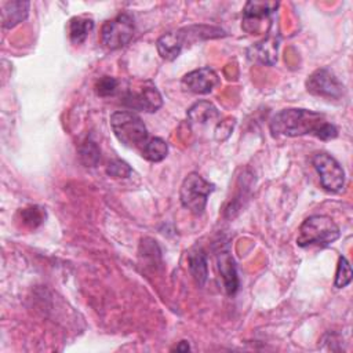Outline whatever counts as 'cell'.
<instances>
[{"label": "cell", "instance_id": "cell-1", "mask_svg": "<svg viewBox=\"0 0 353 353\" xmlns=\"http://www.w3.org/2000/svg\"><path fill=\"white\" fill-rule=\"evenodd\" d=\"M273 135L299 137L313 134L321 141H330L338 137V130L328 123L321 113L307 109H283L277 112L269 123Z\"/></svg>", "mask_w": 353, "mask_h": 353}, {"label": "cell", "instance_id": "cell-2", "mask_svg": "<svg viewBox=\"0 0 353 353\" xmlns=\"http://www.w3.org/2000/svg\"><path fill=\"white\" fill-rule=\"evenodd\" d=\"M341 236L338 225L327 215H312L306 218L296 237V244L299 247L320 245L325 247L332 244Z\"/></svg>", "mask_w": 353, "mask_h": 353}, {"label": "cell", "instance_id": "cell-3", "mask_svg": "<svg viewBox=\"0 0 353 353\" xmlns=\"http://www.w3.org/2000/svg\"><path fill=\"white\" fill-rule=\"evenodd\" d=\"M110 125L116 138L128 148L142 150L149 139L148 128L142 119L130 110H119L110 116Z\"/></svg>", "mask_w": 353, "mask_h": 353}, {"label": "cell", "instance_id": "cell-4", "mask_svg": "<svg viewBox=\"0 0 353 353\" xmlns=\"http://www.w3.org/2000/svg\"><path fill=\"white\" fill-rule=\"evenodd\" d=\"M215 185L205 181L197 172H190L183 179L179 189L181 204L194 215H201L207 205L208 196L214 192Z\"/></svg>", "mask_w": 353, "mask_h": 353}, {"label": "cell", "instance_id": "cell-5", "mask_svg": "<svg viewBox=\"0 0 353 353\" xmlns=\"http://www.w3.org/2000/svg\"><path fill=\"white\" fill-rule=\"evenodd\" d=\"M121 103L132 110L153 113L163 105V98L156 85L146 80L135 87H128L121 95Z\"/></svg>", "mask_w": 353, "mask_h": 353}, {"label": "cell", "instance_id": "cell-6", "mask_svg": "<svg viewBox=\"0 0 353 353\" xmlns=\"http://www.w3.org/2000/svg\"><path fill=\"white\" fill-rule=\"evenodd\" d=\"M135 32L134 19L130 14L121 12L103 23L101 29L102 43L109 50H117L130 43Z\"/></svg>", "mask_w": 353, "mask_h": 353}, {"label": "cell", "instance_id": "cell-7", "mask_svg": "<svg viewBox=\"0 0 353 353\" xmlns=\"http://www.w3.org/2000/svg\"><path fill=\"white\" fill-rule=\"evenodd\" d=\"M312 163L320 176L321 186L332 193L339 192L345 185V171L342 165L328 153H316Z\"/></svg>", "mask_w": 353, "mask_h": 353}, {"label": "cell", "instance_id": "cell-8", "mask_svg": "<svg viewBox=\"0 0 353 353\" xmlns=\"http://www.w3.org/2000/svg\"><path fill=\"white\" fill-rule=\"evenodd\" d=\"M306 90L317 97L339 99L343 95V85L327 68L314 70L306 80Z\"/></svg>", "mask_w": 353, "mask_h": 353}, {"label": "cell", "instance_id": "cell-9", "mask_svg": "<svg viewBox=\"0 0 353 353\" xmlns=\"http://www.w3.org/2000/svg\"><path fill=\"white\" fill-rule=\"evenodd\" d=\"M277 1H248L243 11L241 28L247 33H258L263 26V21H269L270 15L277 10Z\"/></svg>", "mask_w": 353, "mask_h": 353}, {"label": "cell", "instance_id": "cell-10", "mask_svg": "<svg viewBox=\"0 0 353 353\" xmlns=\"http://www.w3.org/2000/svg\"><path fill=\"white\" fill-rule=\"evenodd\" d=\"M181 84L186 91L193 94H208L219 84V77L214 69L200 68L186 73Z\"/></svg>", "mask_w": 353, "mask_h": 353}, {"label": "cell", "instance_id": "cell-11", "mask_svg": "<svg viewBox=\"0 0 353 353\" xmlns=\"http://www.w3.org/2000/svg\"><path fill=\"white\" fill-rule=\"evenodd\" d=\"M216 265L219 274L223 281V287L228 295L236 294L239 290V277H237V270L234 265V259L229 251V247H219L216 251Z\"/></svg>", "mask_w": 353, "mask_h": 353}, {"label": "cell", "instance_id": "cell-12", "mask_svg": "<svg viewBox=\"0 0 353 353\" xmlns=\"http://www.w3.org/2000/svg\"><path fill=\"white\" fill-rule=\"evenodd\" d=\"M29 1H7L1 7V23L3 28L10 29L21 23L28 18Z\"/></svg>", "mask_w": 353, "mask_h": 353}, {"label": "cell", "instance_id": "cell-13", "mask_svg": "<svg viewBox=\"0 0 353 353\" xmlns=\"http://www.w3.org/2000/svg\"><path fill=\"white\" fill-rule=\"evenodd\" d=\"M185 46L183 39L181 36V32H168L159 37L156 47L160 54V57L165 61H174L182 51V47Z\"/></svg>", "mask_w": 353, "mask_h": 353}, {"label": "cell", "instance_id": "cell-14", "mask_svg": "<svg viewBox=\"0 0 353 353\" xmlns=\"http://www.w3.org/2000/svg\"><path fill=\"white\" fill-rule=\"evenodd\" d=\"M219 117L218 109L208 101H199L188 109V119L192 124L204 125Z\"/></svg>", "mask_w": 353, "mask_h": 353}, {"label": "cell", "instance_id": "cell-15", "mask_svg": "<svg viewBox=\"0 0 353 353\" xmlns=\"http://www.w3.org/2000/svg\"><path fill=\"white\" fill-rule=\"evenodd\" d=\"M277 47L279 39L268 37L250 48V58L266 65H273L277 61Z\"/></svg>", "mask_w": 353, "mask_h": 353}, {"label": "cell", "instance_id": "cell-16", "mask_svg": "<svg viewBox=\"0 0 353 353\" xmlns=\"http://www.w3.org/2000/svg\"><path fill=\"white\" fill-rule=\"evenodd\" d=\"M189 272L199 287H203L208 277V266H207V255L201 248H196L189 252L188 256Z\"/></svg>", "mask_w": 353, "mask_h": 353}, {"label": "cell", "instance_id": "cell-17", "mask_svg": "<svg viewBox=\"0 0 353 353\" xmlns=\"http://www.w3.org/2000/svg\"><path fill=\"white\" fill-rule=\"evenodd\" d=\"M94 29V21L85 17H73L69 22V37L73 44H81L85 41L91 30Z\"/></svg>", "mask_w": 353, "mask_h": 353}, {"label": "cell", "instance_id": "cell-18", "mask_svg": "<svg viewBox=\"0 0 353 353\" xmlns=\"http://www.w3.org/2000/svg\"><path fill=\"white\" fill-rule=\"evenodd\" d=\"M167 153H168V146H167L165 141L159 137L149 138L141 150V154L152 163H159V161L164 160Z\"/></svg>", "mask_w": 353, "mask_h": 353}, {"label": "cell", "instance_id": "cell-19", "mask_svg": "<svg viewBox=\"0 0 353 353\" xmlns=\"http://www.w3.org/2000/svg\"><path fill=\"white\" fill-rule=\"evenodd\" d=\"M79 157L85 167H95L98 164L101 149L91 137L85 138V141L79 146Z\"/></svg>", "mask_w": 353, "mask_h": 353}, {"label": "cell", "instance_id": "cell-20", "mask_svg": "<svg viewBox=\"0 0 353 353\" xmlns=\"http://www.w3.org/2000/svg\"><path fill=\"white\" fill-rule=\"evenodd\" d=\"M352 281V268L345 256H339L338 259V266H336V273H335V280L334 285L336 288H343Z\"/></svg>", "mask_w": 353, "mask_h": 353}, {"label": "cell", "instance_id": "cell-21", "mask_svg": "<svg viewBox=\"0 0 353 353\" xmlns=\"http://www.w3.org/2000/svg\"><path fill=\"white\" fill-rule=\"evenodd\" d=\"M21 216H22V221L25 225H28L30 228H36L44 221L46 211H43V208H39V207H29V208L22 210Z\"/></svg>", "mask_w": 353, "mask_h": 353}, {"label": "cell", "instance_id": "cell-22", "mask_svg": "<svg viewBox=\"0 0 353 353\" xmlns=\"http://www.w3.org/2000/svg\"><path fill=\"white\" fill-rule=\"evenodd\" d=\"M131 172H132L131 167L120 159L112 160L106 167V174L113 178H128Z\"/></svg>", "mask_w": 353, "mask_h": 353}, {"label": "cell", "instance_id": "cell-23", "mask_svg": "<svg viewBox=\"0 0 353 353\" xmlns=\"http://www.w3.org/2000/svg\"><path fill=\"white\" fill-rule=\"evenodd\" d=\"M117 87H119V81L114 77H110V76L101 77L95 84V90H97V94L99 97L113 95L116 92Z\"/></svg>", "mask_w": 353, "mask_h": 353}, {"label": "cell", "instance_id": "cell-24", "mask_svg": "<svg viewBox=\"0 0 353 353\" xmlns=\"http://www.w3.org/2000/svg\"><path fill=\"white\" fill-rule=\"evenodd\" d=\"M234 127V119H228L223 121H219L215 127V139L225 141L233 131Z\"/></svg>", "mask_w": 353, "mask_h": 353}, {"label": "cell", "instance_id": "cell-25", "mask_svg": "<svg viewBox=\"0 0 353 353\" xmlns=\"http://www.w3.org/2000/svg\"><path fill=\"white\" fill-rule=\"evenodd\" d=\"M172 350H176V352H186V350H189V345H188V342L186 341H182L178 346H175Z\"/></svg>", "mask_w": 353, "mask_h": 353}]
</instances>
